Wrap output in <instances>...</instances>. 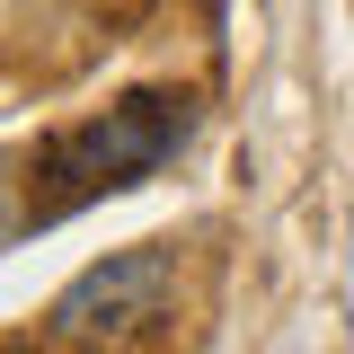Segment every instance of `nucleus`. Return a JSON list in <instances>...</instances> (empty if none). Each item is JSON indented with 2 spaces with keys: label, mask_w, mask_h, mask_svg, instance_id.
<instances>
[{
  "label": "nucleus",
  "mask_w": 354,
  "mask_h": 354,
  "mask_svg": "<svg viewBox=\"0 0 354 354\" xmlns=\"http://www.w3.org/2000/svg\"><path fill=\"white\" fill-rule=\"evenodd\" d=\"M9 221H18V204H9V169H0V239H9Z\"/></svg>",
  "instance_id": "3"
},
{
  "label": "nucleus",
  "mask_w": 354,
  "mask_h": 354,
  "mask_svg": "<svg viewBox=\"0 0 354 354\" xmlns=\"http://www.w3.org/2000/svg\"><path fill=\"white\" fill-rule=\"evenodd\" d=\"M186 124H195L186 88H142V97L88 115V124H62L27 160V221H62V213H80V204H97V195L142 186L151 169L177 160Z\"/></svg>",
  "instance_id": "1"
},
{
  "label": "nucleus",
  "mask_w": 354,
  "mask_h": 354,
  "mask_svg": "<svg viewBox=\"0 0 354 354\" xmlns=\"http://www.w3.org/2000/svg\"><path fill=\"white\" fill-rule=\"evenodd\" d=\"M177 239H133V248H115V257L80 266L62 292H53V310H44V337L71 354H115L133 346V337H151L160 319H169L177 301Z\"/></svg>",
  "instance_id": "2"
}]
</instances>
